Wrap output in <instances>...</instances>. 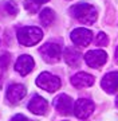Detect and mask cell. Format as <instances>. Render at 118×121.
<instances>
[{"instance_id": "cell-1", "label": "cell", "mask_w": 118, "mask_h": 121, "mask_svg": "<svg viewBox=\"0 0 118 121\" xmlns=\"http://www.w3.org/2000/svg\"><path fill=\"white\" fill-rule=\"evenodd\" d=\"M70 12L74 17L85 24H93L97 20V11L93 5L87 3H79L70 8Z\"/></svg>"}, {"instance_id": "cell-2", "label": "cell", "mask_w": 118, "mask_h": 121, "mask_svg": "<svg viewBox=\"0 0 118 121\" xmlns=\"http://www.w3.org/2000/svg\"><path fill=\"white\" fill-rule=\"evenodd\" d=\"M43 38V32L38 27H23L18 31V40L23 46H34Z\"/></svg>"}, {"instance_id": "cell-3", "label": "cell", "mask_w": 118, "mask_h": 121, "mask_svg": "<svg viewBox=\"0 0 118 121\" xmlns=\"http://www.w3.org/2000/svg\"><path fill=\"white\" fill-rule=\"evenodd\" d=\"M36 85L48 93H54L61 87V79L54 74L44 71V73L39 74V77L36 78Z\"/></svg>"}, {"instance_id": "cell-4", "label": "cell", "mask_w": 118, "mask_h": 121, "mask_svg": "<svg viewBox=\"0 0 118 121\" xmlns=\"http://www.w3.org/2000/svg\"><path fill=\"white\" fill-rule=\"evenodd\" d=\"M39 52L42 54L43 59L48 63H55L61 59L62 56V48L58 43H53V42H48V43H44L42 47H40Z\"/></svg>"}, {"instance_id": "cell-5", "label": "cell", "mask_w": 118, "mask_h": 121, "mask_svg": "<svg viewBox=\"0 0 118 121\" xmlns=\"http://www.w3.org/2000/svg\"><path fill=\"white\" fill-rule=\"evenodd\" d=\"M94 102H93L91 99H87V98H79L74 105V113L75 116L78 117V118H87L93 112H94Z\"/></svg>"}, {"instance_id": "cell-6", "label": "cell", "mask_w": 118, "mask_h": 121, "mask_svg": "<svg viewBox=\"0 0 118 121\" xmlns=\"http://www.w3.org/2000/svg\"><path fill=\"white\" fill-rule=\"evenodd\" d=\"M85 60L90 67L93 69H98L101 66H103L107 60V54L103 50H91V51L86 52Z\"/></svg>"}, {"instance_id": "cell-7", "label": "cell", "mask_w": 118, "mask_h": 121, "mask_svg": "<svg viewBox=\"0 0 118 121\" xmlns=\"http://www.w3.org/2000/svg\"><path fill=\"white\" fill-rule=\"evenodd\" d=\"M54 108L62 114H71L74 109V102L70 95L67 94H59L54 99Z\"/></svg>"}, {"instance_id": "cell-8", "label": "cell", "mask_w": 118, "mask_h": 121, "mask_svg": "<svg viewBox=\"0 0 118 121\" xmlns=\"http://www.w3.org/2000/svg\"><path fill=\"white\" fill-rule=\"evenodd\" d=\"M71 40L77 46H87L93 40V32L87 28H82V27L75 28L71 32Z\"/></svg>"}, {"instance_id": "cell-9", "label": "cell", "mask_w": 118, "mask_h": 121, "mask_svg": "<svg viewBox=\"0 0 118 121\" xmlns=\"http://www.w3.org/2000/svg\"><path fill=\"white\" fill-rule=\"evenodd\" d=\"M34 66H35V62L32 59V56L22 55V56H19L18 60H16V63H15V70L20 75H27L28 73L32 71Z\"/></svg>"}, {"instance_id": "cell-10", "label": "cell", "mask_w": 118, "mask_h": 121, "mask_svg": "<svg viewBox=\"0 0 118 121\" xmlns=\"http://www.w3.org/2000/svg\"><path fill=\"white\" fill-rule=\"evenodd\" d=\"M26 93H27V90H26V87H24V85L13 83L7 90V99L11 104H16V102H19L26 95Z\"/></svg>"}, {"instance_id": "cell-11", "label": "cell", "mask_w": 118, "mask_h": 121, "mask_svg": "<svg viewBox=\"0 0 118 121\" xmlns=\"http://www.w3.org/2000/svg\"><path fill=\"white\" fill-rule=\"evenodd\" d=\"M102 89L106 93H114L118 89V71H110L101 81Z\"/></svg>"}, {"instance_id": "cell-12", "label": "cell", "mask_w": 118, "mask_h": 121, "mask_svg": "<svg viewBox=\"0 0 118 121\" xmlns=\"http://www.w3.org/2000/svg\"><path fill=\"white\" fill-rule=\"evenodd\" d=\"M47 106H48L47 101H46L43 97H40V95H35V97L28 102V109H30L34 114H39V116L46 114Z\"/></svg>"}, {"instance_id": "cell-13", "label": "cell", "mask_w": 118, "mask_h": 121, "mask_svg": "<svg viewBox=\"0 0 118 121\" xmlns=\"http://www.w3.org/2000/svg\"><path fill=\"white\" fill-rule=\"evenodd\" d=\"M71 83L75 87H78V89H81V87H89L94 83V77L89 73L81 71V73H77L74 77L71 78Z\"/></svg>"}, {"instance_id": "cell-14", "label": "cell", "mask_w": 118, "mask_h": 121, "mask_svg": "<svg viewBox=\"0 0 118 121\" xmlns=\"http://www.w3.org/2000/svg\"><path fill=\"white\" fill-rule=\"evenodd\" d=\"M63 56H65V60L70 66H78L79 60H81V58H82V55H81L78 51L73 50V48H67V50L65 51V54H63Z\"/></svg>"}, {"instance_id": "cell-15", "label": "cell", "mask_w": 118, "mask_h": 121, "mask_svg": "<svg viewBox=\"0 0 118 121\" xmlns=\"http://www.w3.org/2000/svg\"><path fill=\"white\" fill-rule=\"evenodd\" d=\"M40 17V22H42V24H44V26H51L54 23V20H55V13H54L53 9L50 8H44L42 9V12H40L39 15Z\"/></svg>"}, {"instance_id": "cell-16", "label": "cell", "mask_w": 118, "mask_h": 121, "mask_svg": "<svg viewBox=\"0 0 118 121\" xmlns=\"http://www.w3.org/2000/svg\"><path fill=\"white\" fill-rule=\"evenodd\" d=\"M107 42H109V39H107L106 34H103V32H99V34L97 35L95 43L98 44V46H106V44H107Z\"/></svg>"}, {"instance_id": "cell-17", "label": "cell", "mask_w": 118, "mask_h": 121, "mask_svg": "<svg viewBox=\"0 0 118 121\" xmlns=\"http://www.w3.org/2000/svg\"><path fill=\"white\" fill-rule=\"evenodd\" d=\"M5 8H7V11H8L11 15H16V12H18V7L15 5L13 1H8V3L5 4Z\"/></svg>"}, {"instance_id": "cell-18", "label": "cell", "mask_w": 118, "mask_h": 121, "mask_svg": "<svg viewBox=\"0 0 118 121\" xmlns=\"http://www.w3.org/2000/svg\"><path fill=\"white\" fill-rule=\"evenodd\" d=\"M11 121H27V118L23 114H16V116L12 117V120Z\"/></svg>"}, {"instance_id": "cell-19", "label": "cell", "mask_w": 118, "mask_h": 121, "mask_svg": "<svg viewBox=\"0 0 118 121\" xmlns=\"http://www.w3.org/2000/svg\"><path fill=\"white\" fill-rule=\"evenodd\" d=\"M36 4H43V3H47L48 0H34Z\"/></svg>"}, {"instance_id": "cell-20", "label": "cell", "mask_w": 118, "mask_h": 121, "mask_svg": "<svg viewBox=\"0 0 118 121\" xmlns=\"http://www.w3.org/2000/svg\"><path fill=\"white\" fill-rule=\"evenodd\" d=\"M115 59L118 60V47H117V50H115Z\"/></svg>"}, {"instance_id": "cell-21", "label": "cell", "mask_w": 118, "mask_h": 121, "mask_svg": "<svg viewBox=\"0 0 118 121\" xmlns=\"http://www.w3.org/2000/svg\"><path fill=\"white\" fill-rule=\"evenodd\" d=\"M115 105H117V108H118V95H117V98H115Z\"/></svg>"}]
</instances>
